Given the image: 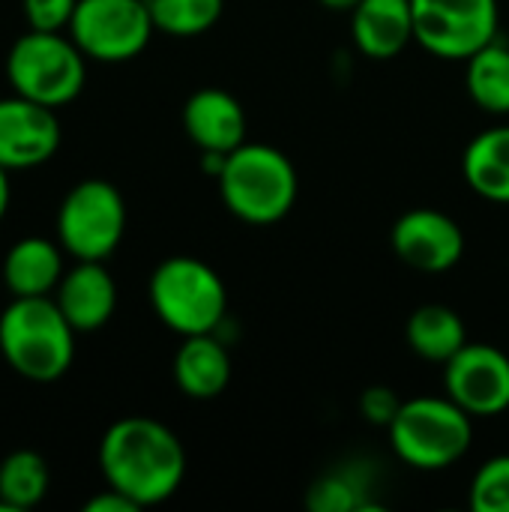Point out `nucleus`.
<instances>
[{
    "instance_id": "25",
    "label": "nucleus",
    "mask_w": 509,
    "mask_h": 512,
    "mask_svg": "<svg viewBox=\"0 0 509 512\" xmlns=\"http://www.w3.org/2000/svg\"><path fill=\"white\" fill-rule=\"evenodd\" d=\"M75 6L78 0H24V18L30 30L60 33L63 27H69Z\"/></svg>"
},
{
    "instance_id": "28",
    "label": "nucleus",
    "mask_w": 509,
    "mask_h": 512,
    "mask_svg": "<svg viewBox=\"0 0 509 512\" xmlns=\"http://www.w3.org/2000/svg\"><path fill=\"white\" fill-rule=\"evenodd\" d=\"M9 195H12V186H9V171L0 165V219L6 216L9 210Z\"/></svg>"
},
{
    "instance_id": "18",
    "label": "nucleus",
    "mask_w": 509,
    "mask_h": 512,
    "mask_svg": "<svg viewBox=\"0 0 509 512\" xmlns=\"http://www.w3.org/2000/svg\"><path fill=\"white\" fill-rule=\"evenodd\" d=\"M462 171L480 198L509 204V126L480 132L462 156Z\"/></svg>"
},
{
    "instance_id": "11",
    "label": "nucleus",
    "mask_w": 509,
    "mask_h": 512,
    "mask_svg": "<svg viewBox=\"0 0 509 512\" xmlns=\"http://www.w3.org/2000/svg\"><path fill=\"white\" fill-rule=\"evenodd\" d=\"M60 147V123L54 108L24 96L0 99V165L24 171L48 162Z\"/></svg>"
},
{
    "instance_id": "4",
    "label": "nucleus",
    "mask_w": 509,
    "mask_h": 512,
    "mask_svg": "<svg viewBox=\"0 0 509 512\" xmlns=\"http://www.w3.org/2000/svg\"><path fill=\"white\" fill-rule=\"evenodd\" d=\"M474 417L450 396H417L402 402L387 426L396 456L417 471L456 465L474 441Z\"/></svg>"
},
{
    "instance_id": "27",
    "label": "nucleus",
    "mask_w": 509,
    "mask_h": 512,
    "mask_svg": "<svg viewBox=\"0 0 509 512\" xmlns=\"http://www.w3.org/2000/svg\"><path fill=\"white\" fill-rule=\"evenodd\" d=\"M141 507L132 501V498H126L123 492H117V489H105V492H99V495H93L87 504H84V512H138Z\"/></svg>"
},
{
    "instance_id": "22",
    "label": "nucleus",
    "mask_w": 509,
    "mask_h": 512,
    "mask_svg": "<svg viewBox=\"0 0 509 512\" xmlns=\"http://www.w3.org/2000/svg\"><path fill=\"white\" fill-rule=\"evenodd\" d=\"M156 30L168 36H201L207 33L225 9V0H147Z\"/></svg>"
},
{
    "instance_id": "16",
    "label": "nucleus",
    "mask_w": 509,
    "mask_h": 512,
    "mask_svg": "<svg viewBox=\"0 0 509 512\" xmlns=\"http://www.w3.org/2000/svg\"><path fill=\"white\" fill-rule=\"evenodd\" d=\"M174 381L183 396L207 402L225 393L231 381V357L213 333L183 336V345L174 357Z\"/></svg>"
},
{
    "instance_id": "5",
    "label": "nucleus",
    "mask_w": 509,
    "mask_h": 512,
    "mask_svg": "<svg viewBox=\"0 0 509 512\" xmlns=\"http://www.w3.org/2000/svg\"><path fill=\"white\" fill-rule=\"evenodd\" d=\"M150 303L168 330L198 336L219 330L228 312V291L210 264L189 255H174L153 270Z\"/></svg>"
},
{
    "instance_id": "6",
    "label": "nucleus",
    "mask_w": 509,
    "mask_h": 512,
    "mask_svg": "<svg viewBox=\"0 0 509 512\" xmlns=\"http://www.w3.org/2000/svg\"><path fill=\"white\" fill-rule=\"evenodd\" d=\"M84 51L72 36L30 30L18 36L6 54V78L12 90L48 108L69 105L87 81Z\"/></svg>"
},
{
    "instance_id": "29",
    "label": "nucleus",
    "mask_w": 509,
    "mask_h": 512,
    "mask_svg": "<svg viewBox=\"0 0 509 512\" xmlns=\"http://www.w3.org/2000/svg\"><path fill=\"white\" fill-rule=\"evenodd\" d=\"M327 9H333V12H354V6L360 3V0H321Z\"/></svg>"
},
{
    "instance_id": "8",
    "label": "nucleus",
    "mask_w": 509,
    "mask_h": 512,
    "mask_svg": "<svg viewBox=\"0 0 509 512\" xmlns=\"http://www.w3.org/2000/svg\"><path fill=\"white\" fill-rule=\"evenodd\" d=\"M156 24L147 0H78L69 36L84 57L99 63H123L138 57Z\"/></svg>"
},
{
    "instance_id": "9",
    "label": "nucleus",
    "mask_w": 509,
    "mask_h": 512,
    "mask_svg": "<svg viewBox=\"0 0 509 512\" xmlns=\"http://www.w3.org/2000/svg\"><path fill=\"white\" fill-rule=\"evenodd\" d=\"M414 39L441 60H468L498 36V0H411Z\"/></svg>"
},
{
    "instance_id": "15",
    "label": "nucleus",
    "mask_w": 509,
    "mask_h": 512,
    "mask_svg": "<svg viewBox=\"0 0 509 512\" xmlns=\"http://www.w3.org/2000/svg\"><path fill=\"white\" fill-rule=\"evenodd\" d=\"M354 45L372 60H390L414 39L411 0H360L351 12Z\"/></svg>"
},
{
    "instance_id": "13",
    "label": "nucleus",
    "mask_w": 509,
    "mask_h": 512,
    "mask_svg": "<svg viewBox=\"0 0 509 512\" xmlns=\"http://www.w3.org/2000/svg\"><path fill=\"white\" fill-rule=\"evenodd\" d=\"M54 300L75 333H93L102 330L117 309V282L102 261H78L63 273Z\"/></svg>"
},
{
    "instance_id": "14",
    "label": "nucleus",
    "mask_w": 509,
    "mask_h": 512,
    "mask_svg": "<svg viewBox=\"0 0 509 512\" xmlns=\"http://www.w3.org/2000/svg\"><path fill=\"white\" fill-rule=\"evenodd\" d=\"M183 129L204 153H231L246 141V111L228 90L204 87L186 99Z\"/></svg>"
},
{
    "instance_id": "12",
    "label": "nucleus",
    "mask_w": 509,
    "mask_h": 512,
    "mask_svg": "<svg viewBox=\"0 0 509 512\" xmlns=\"http://www.w3.org/2000/svg\"><path fill=\"white\" fill-rule=\"evenodd\" d=\"M396 255L420 273H447L465 255V234L459 222L441 210L417 207L393 225Z\"/></svg>"
},
{
    "instance_id": "26",
    "label": "nucleus",
    "mask_w": 509,
    "mask_h": 512,
    "mask_svg": "<svg viewBox=\"0 0 509 512\" xmlns=\"http://www.w3.org/2000/svg\"><path fill=\"white\" fill-rule=\"evenodd\" d=\"M402 402L396 399V393L390 387H369L363 396H360V411L363 417L372 423V426H390L393 417L399 414Z\"/></svg>"
},
{
    "instance_id": "20",
    "label": "nucleus",
    "mask_w": 509,
    "mask_h": 512,
    "mask_svg": "<svg viewBox=\"0 0 509 512\" xmlns=\"http://www.w3.org/2000/svg\"><path fill=\"white\" fill-rule=\"evenodd\" d=\"M51 474L39 453L15 450L0 462V510L27 512L39 507L48 495Z\"/></svg>"
},
{
    "instance_id": "10",
    "label": "nucleus",
    "mask_w": 509,
    "mask_h": 512,
    "mask_svg": "<svg viewBox=\"0 0 509 512\" xmlns=\"http://www.w3.org/2000/svg\"><path fill=\"white\" fill-rule=\"evenodd\" d=\"M444 390L471 417H495L509 408V357L486 342H468L444 363Z\"/></svg>"
},
{
    "instance_id": "24",
    "label": "nucleus",
    "mask_w": 509,
    "mask_h": 512,
    "mask_svg": "<svg viewBox=\"0 0 509 512\" xmlns=\"http://www.w3.org/2000/svg\"><path fill=\"white\" fill-rule=\"evenodd\" d=\"M306 504L315 512H351L360 507L357 486L342 474H327L318 483H312Z\"/></svg>"
},
{
    "instance_id": "3",
    "label": "nucleus",
    "mask_w": 509,
    "mask_h": 512,
    "mask_svg": "<svg viewBox=\"0 0 509 512\" xmlns=\"http://www.w3.org/2000/svg\"><path fill=\"white\" fill-rule=\"evenodd\" d=\"M216 180L225 207L249 225H273L285 219L300 189L297 168L282 150L249 141L225 156Z\"/></svg>"
},
{
    "instance_id": "21",
    "label": "nucleus",
    "mask_w": 509,
    "mask_h": 512,
    "mask_svg": "<svg viewBox=\"0 0 509 512\" xmlns=\"http://www.w3.org/2000/svg\"><path fill=\"white\" fill-rule=\"evenodd\" d=\"M468 93L477 108L489 114H509V48L498 39L471 54L468 60Z\"/></svg>"
},
{
    "instance_id": "1",
    "label": "nucleus",
    "mask_w": 509,
    "mask_h": 512,
    "mask_svg": "<svg viewBox=\"0 0 509 512\" xmlns=\"http://www.w3.org/2000/svg\"><path fill=\"white\" fill-rule=\"evenodd\" d=\"M105 486L132 498L141 510L168 501L186 477L180 438L153 417H123L108 426L99 444Z\"/></svg>"
},
{
    "instance_id": "7",
    "label": "nucleus",
    "mask_w": 509,
    "mask_h": 512,
    "mask_svg": "<svg viewBox=\"0 0 509 512\" xmlns=\"http://www.w3.org/2000/svg\"><path fill=\"white\" fill-rule=\"evenodd\" d=\"M126 231V204L108 180H81L57 210V243L78 261H105Z\"/></svg>"
},
{
    "instance_id": "19",
    "label": "nucleus",
    "mask_w": 509,
    "mask_h": 512,
    "mask_svg": "<svg viewBox=\"0 0 509 512\" xmlns=\"http://www.w3.org/2000/svg\"><path fill=\"white\" fill-rule=\"evenodd\" d=\"M405 339L411 351L429 363H447L468 345V330L459 312L441 303H426L411 312L405 324Z\"/></svg>"
},
{
    "instance_id": "17",
    "label": "nucleus",
    "mask_w": 509,
    "mask_h": 512,
    "mask_svg": "<svg viewBox=\"0 0 509 512\" xmlns=\"http://www.w3.org/2000/svg\"><path fill=\"white\" fill-rule=\"evenodd\" d=\"M63 246L45 237H24L3 258V282L15 297H45L63 279Z\"/></svg>"
},
{
    "instance_id": "23",
    "label": "nucleus",
    "mask_w": 509,
    "mask_h": 512,
    "mask_svg": "<svg viewBox=\"0 0 509 512\" xmlns=\"http://www.w3.org/2000/svg\"><path fill=\"white\" fill-rule=\"evenodd\" d=\"M468 501L474 512H509V456L489 459L474 474Z\"/></svg>"
},
{
    "instance_id": "2",
    "label": "nucleus",
    "mask_w": 509,
    "mask_h": 512,
    "mask_svg": "<svg viewBox=\"0 0 509 512\" xmlns=\"http://www.w3.org/2000/svg\"><path fill=\"white\" fill-rule=\"evenodd\" d=\"M0 354L27 381H57L72 366L75 327L54 297H15L0 315Z\"/></svg>"
}]
</instances>
